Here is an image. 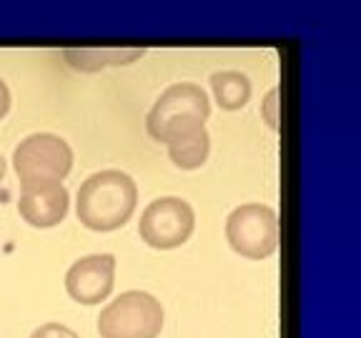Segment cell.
Segmentation results:
<instances>
[{
    "label": "cell",
    "mask_w": 361,
    "mask_h": 338,
    "mask_svg": "<svg viewBox=\"0 0 361 338\" xmlns=\"http://www.w3.org/2000/svg\"><path fill=\"white\" fill-rule=\"evenodd\" d=\"M6 168H8V165H6V158L0 156V180L6 178Z\"/></svg>",
    "instance_id": "cell-15"
},
{
    "label": "cell",
    "mask_w": 361,
    "mask_h": 338,
    "mask_svg": "<svg viewBox=\"0 0 361 338\" xmlns=\"http://www.w3.org/2000/svg\"><path fill=\"white\" fill-rule=\"evenodd\" d=\"M138 206V186L128 173L116 168L98 170L80 183L75 213L90 231H118Z\"/></svg>",
    "instance_id": "cell-1"
},
{
    "label": "cell",
    "mask_w": 361,
    "mask_h": 338,
    "mask_svg": "<svg viewBox=\"0 0 361 338\" xmlns=\"http://www.w3.org/2000/svg\"><path fill=\"white\" fill-rule=\"evenodd\" d=\"M276 106H279V90L271 88L269 96H266V101H264V106H261V115H264L266 125H269V128H274V130L279 128V111H276Z\"/></svg>",
    "instance_id": "cell-13"
},
{
    "label": "cell",
    "mask_w": 361,
    "mask_h": 338,
    "mask_svg": "<svg viewBox=\"0 0 361 338\" xmlns=\"http://www.w3.org/2000/svg\"><path fill=\"white\" fill-rule=\"evenodd\" d=\"M8 111H11V90H8L6 80L0 78V120L6 118Z\"/></svg>",
    "instance_id": "cell-14"
},
{
    "label": "cell",
    "mask_w": 361,
    "mask_h": 338,
    "mask_svg": "<svg viewBox=\"0 0 361 338\" xmlns=\"http://www.w3.org/2000/svg\"><path fill=\"white\" fill-rule=\"evenodd\" d=\"M71 196L61 180H33L20 183L18 213L35 228H53L68 215Z\"/></svg>",
    "instance_id": "cell-8"
},
{
    "label": "cell",
    "mask_w": 361,
    "mask_h": 338,
    "mask_svg": "<svg viewBox=\"0 0 361 338\" xmlns=\"http://www.w3.org/2000/svg\"><path fill=\"white\" fill-rule=\"evenodd\" d=\"M211 90L221 111H241L251 98V80L241 70H219L211 75Z\"/></svg>",
    "instance_id": "cell-10"
},
{
    "label": "cell",
    "mask_w": 361,
    "mask_h": 338,
    "mask_svg": "<svg viewBox=\"0 0 361 338\" xmlns=\"http://www.w3.org/2000/svg\"><path fill=\"white\" fill-rule=\"evenodd\" d=\"M116 283V256L93 254L78 258L66 273V291L83 306H96L106 301Z\"/></svg>",
    "instance_id": "cell-7"
},
{
    "label": "cell",
    "mask_w": 361,
    "mask_h": 338,
    "mask_svg": "<svg viewBox=\"0 0 361 338\" xmlns=\"http://www.w3.org/2000/svg\"><path fill=\"white\" fill-rule=\"evenodd\" d=\"M211 103L206 90L196 83H173L158 96L146 115V130L153 141L169 143L206 128Z\"/></svg>",
    "instance_id": "cell-2"
},
{
    "label": "cell",
    "mask_w": 361,
    "mask_h": 338,
    "mask_svg": "<svg viewBox=\"0 0 361 338\" xmlns=\"http://www.w3.org/2000/svg\"><path fill=\"white\" fill-rule=\"evenodd\" d=\"M30 338H78V333L63 323H43L40 328H35Z\"/></svg>",
    "instance_id": "cell-12"
},
{
    "label": "cell",
    "mask_w": 361,
    "mask_h": 338,
    "mask_svg": "<svg viewBox=\"0 0 361 338\" xmlns=\"http://www.w3.org/2000/svg\"><path fill=\"white\" fill-rule=\"evenodd\" d=\"M226 238L238 256L264 261L274 256L279 246L276 211L264 203H243L226 218Z\"/></svg>",
    "instance_id": "cell-4"
},
{
    "label": "cell",
    "mask_w": 361,
    "mask_h": 338,
    "mask_svg": "<svg viewBox=\"0 0 361 338\" xmlns=\"http://www.w3.org/2000/svg\"><path fill=\"white\" fill-rule=\"evenodd\" d=\"M196 228V213L183 198L164 196L151 201L138 220V236L158 251L178 248L191 238Z\"/></svg>",
    "instance_id": "cell-6"
},
{
    "label": "cell",
    "mask_w": 361,
    "mask_h": 338,
    "mask_svg": "<svg viewBox=\"0 0 361 338\" xmlns=\"http://www.w3.org/2000/svg\"><path fill=\"white\" fill-rule=\"evenodd\" d=\"M13 168L20 183L61 180L73 168V148L56 133H33L13 151Z\"/></svg>",
    "instance_id": "cell-5"
},
{
    "label": "cell",
    "mask_w": 361,
    "mask_h": 338,
    "mask_svg": "<svg viewBox=\"0 0 361 338\" xmlns=\"http://www.w3.org/2000/svg\"><path fill=\"white\" fill-rule=\"evenodd\" d=\"M211 153V135L206 128L196 130L191 135H183L178 141L169 143V158L171 163L180 170H196L209 161Z\"/></svg>",
    "instance_id": "cell-11"
},
{
    "label": "cell",
    "mask_w": 361,
    "mask_h": 338,
    "mask_svg": "<svg viewBox=\"0 0 361 338\" xmlns=\"http://www.w3.org/2000/svg\"><path fill=\"white\" fill-rule=\"evenodd\" d=\"M146 56V48H66L63 58L68 65L83 73H98L108 65H130Z\"/></svg>",
    "instance_id": "cell-9"
},
{
    "label": "cell",
    "mask_w": 361,
    "mask_h": 338,
    "mask_svg": "<svg viewBox=\"0 0 361 338\" xmlns=\"http://www.w3.org/2000/svg\"><path fill=\"white\" fill-rule=\"evenodd\" d=\"M164 328V306L148 291H126L98 315L101 338H158Z\"/></svg>",
    "instance_id": "cell-3"
}]
</instances>
